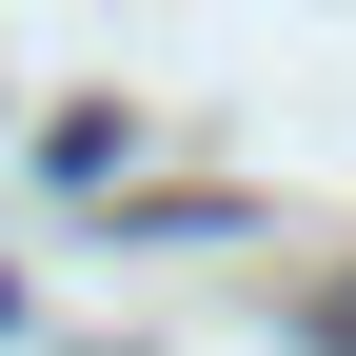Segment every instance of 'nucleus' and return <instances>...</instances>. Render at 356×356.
Listing matches in <instances>:
<instances>
[{"mask_svg": "<svg viewBox=\"0 0 356 356\" xmlns=\"http://www.w3.org/2000/svg\"><path fill=\"white\" fill-rule=\"evenodd\" d=\"M317 337H337V356H356V277H337V297H317Z\"/></svg>", "mask_w": 356, "mask_h": 356, "instance_id": "1", "label": "nucleus"}]
</instances>
